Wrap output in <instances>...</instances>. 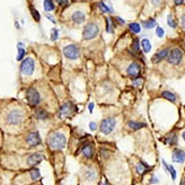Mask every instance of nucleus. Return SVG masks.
<instances>
[{
    "label": "nucleus",
    "mask_w": 185,
    "mask_h": 185,
    "mask_svg": "<svg viewBox=\"0 0 185 185\" xmlns=\"http://www.w3.org/2000/svg\"><path fill=\"white\" fill-rule=\"evenodd\" d=\"M182 27L184 28V15L182 16Z\"/></svg>",
    "instance_id": "a19ab883"
},
{
    "label": "nucleus",
    "mask_w": 185,
    "mask_h": 185,
    "mask_svg": "<svg viewBox=\"0 0 185 185\" xmlns=\"http://www.w3.org/2000/svg\"><path fill=\"white\" fill-rule=\"evenodd\" d=\"M89 127H90V130H95L96 128H97V125H96L95 122H90Z\"/></svg>",
    "instance_id": "f704fd0d"
},
{
    "label": "nucleus",
    "mask_w": 185,
    "mask_h": 185,
    "mask_svg": "<svg viewBox=\"0 0 185 185\" xmlns=\"http://www.w3.org/2000/svg\"><path fill=\"white\" fill-rule=\"evenodd\" d=\"M174 3H175L177 6H179V5L183 4V3H184V1H183V0H181V1H177V0H175V1H174Z\"/></svg>",
    "instance_id": "4c0bfd02"
},
{
    "label": "nucleus",
    "mask_w": 185,
    "mask_h": 185,
    "mask_svg": "<svg viewBox=\"0 0 185 185\" xmlns=\"http://www.w3.org/2000/svg\"><path fill=\"white\" fill-rule=\"evenodd\" d=\"M41 142H42L41 137L37 132L31 133L27 137V143L31 146H37L41 144Z\"/></svg>",
    "instance_id": "1a4fd4ad"
},
{
    "label": "nucleus",
    "mask_w": 185,
    "mask_h": 185,
    "mask_svg": "<svg viewBox=\"0 0 185 185\" xmlns=\"http://www.w3.org/2000/svg\"><path fill=\"white\" fill-rule=\"evenodd\" d=\"M67 143V139L64 134L60 133H55L49 137L48 144L53 149H62L65 147Z\"/></svg>",
    "instance_id": "f257e3e1"
},
{
    "label": "nucleus",
    "mask_w": 185,
    "mask_h": 185,
    "mask_svg": "<svg viewBox=\"0 0 185 185\" xmlns=\"http://www.w3.org/2000/svg\"><path fill=\"white\" fill-rule=\"evenodd\" d=\"M58 38V31L56 28H53L51 30V40L56 41Z\"/></svg>",
    "instance_id": "7c9ffc66"
},
{
    "label": "nucleus",
    "mask_w": 185,
    "mask_h": 185,
    "mask_svg": "<svg viewBox=\"0 0 185 185\" xmlns=\"http://www.w3.org/2000/svg\"><path fill=\"white\" fill-rule=\"evenodd\" d=\"M168 24L169 26H170L171 28H176L177 27V22L176 20L173 19V16L171 14H169L168 16Z\"/></svg>",
    "instance_id": "cd10ccee"
},
{
    "label": "nucleus",
    "mask_w": 185,
    "mask_h": 185,
    "mask_svg": "<svg viewBox=\"0 0 185 185\" xmlns=\"http://www.w3.org/2000/svg\"><path fill=\"white\" fill-rule=\"evenodd\" d=\"M43 8H45L46 11H52V10L55 9V4L51 0H46L43 2Z\"/></svg>",
    "instance_id": "4be33fe9"
},
{
    "label": "nucleus",
    "mask_w": 185,
    "mask_h": 185,
    "mask_svg": "<svg viewBox=\"0 0 185 185\" xmlns=\"http://www.w3.org/2000/svg\"><path fill=\"white\" fill-rule=\"evenodd\" d=\"M167 142H168V143H169L170 145L177 144V137H176V135H173V136L169 137V138L167 140Z\"/></svg>",
    "instance_id": "72a5a7b5"
},
{
    "label": "nucleus",
    "mask_w": 185,
    "mask_h": 185,
    "mask_svg": "<svg viewBox=\"0 0 185 185\" xmlns=\"http://www.w3.org/2000/svg\"><path fill=\"white\" fill-rule=\"evenodd\" d=\"M182 57H183L182 51L179 48H174L170 51L169 55L168 57V60L170 64L178 65L182 60Z\"/></svg>",
    "instance_id": "6e6552de"
},
{
    "label": "nucleus",
    "mask_w": 185,
    "mask_h": 185,
    "mask_svg": "<svg viewBox=\"0 0 185 185\" xmlns=\"http://www.w3.org/2000/svg\"><path fill=\"white\" fill-rule=\"evenodd\" d=\"M74 110V107L71 103L68 102L65 103L61 107H60V116L61 117H69Z\"/></svg>",
    "instance_id": "f8f14e48"
},
{
    "label": "nucleus",
    "mask_w": 185,
    "mask_h": 185,
    "mask_svg": "<svg viewBox=\"0 0 185 185\" xmlns=\"http://www.w3.org/2000/svg\"><path fill=\"white\" fill-rule=\"evenodd\" d=\"M94 106V103H90V104H89V111H90V113L93 112Z\"/></svg>",
    "instance_id": "e433bc0d"
},
{
    "label": "nucleus",
    "mask_w": 185,
    "mask_h": 185,
    "mask_svg": "<svg viewBox=\"0 0 185 185\" xmlns=\"http://www.w3.org/2000/svg\"><path fill=\"white\" fill-rule=\"evenodd\" d=\"M43 159V157L41 154L35 153V154H32L31 155L28 159H27V164L31 167H34L35 165L39 164V163Z\"/></svg>",
    "instance_id": "9d476101"
},
{
    "label": "nucleus",
    "mask_w": 185,
    "mask_h": 185,
    "mask_svg": "<svg viewBox=\"0 0 185 185\" xmlns=\"http://www.w3.org/2000/svg\"><path fill=\"white\" fill-rule=\"evenodd\" d=\"M7 122L12 125H17L20 123L23 119V114L19 109H13L7 114Z\"/></svg>",
    "instance_id": "39448f33"
},
{
    "label": "nucleus",
    "mask_w": 185,
    "mask_h": 185,
    "mask_svg": "<svg viewBox=\"0 0 185 185\" xmlns=\"http://www.w3.org/2000/svg\"><path fill=\"white\" fill-rule=\"evenodd\" d=\"M116 126V121L112 118H106L104 121L101 122V125H100V130L101 133L107 135L113 132V130Z\"/></svg>",
    "instance_id": "20e7f679"
},
{
    "label": "nucleus",
    "mask_w": 185,
    "mask_h": 185,
    "mask_svg": "<svg viewBox=\"0 0 185 185\" xmlns=\"http://www.w3.org/2000/svg\"><path fill=\"white\" fill-rule=\"evenodd\" d=\"M156 34H157V37L163 38V37H164V34H165V31H164V30H163L161 27H157V30H156Z\"/></svg>",
    "instance_id": "2f4dec72"
},
{
    "label": "nucleus",
    "mask_w": 185,
    "mask_h": 185,
    "mask_svg": "<svg viewBox=\"0 0 185 185\" xmlns=\"http://www.w3.org/2000/svg\"><path fill=\"white\" fill-rule=\"evenodd\" d=\"M158 181L157 179H151V183H157Z\"/></svg>",
    "instance_id": "58836bf2"
},
{
    "label": "nucleus",
    "mask_w": 185,
    "mask_h": 185,
    "mask_svg": "<svg viewBox=\"0 0 185 185\" xmlns=\"http://www.w3.org/2000/svg\"><path fill=\"white\" fill-rule=\"evenodd\" d=\"M169 55V49L166 48V49H163L161 51H159L158 53L155 54L154 57L152 58V61L154 63H158L159 61H161L162 59H164L165 58H167V56Z\"/></svg>",
    "instance_id": "ddd939ff"
},
{
    "label": "nucleus",
    "mask_w": 185,
    "mask_h": 185,
    "mask_svg": "<svg viewBox=\"0 0 185 185\" xmlns=\"http://www.w3.org/2000/svg\"><path fill=\"white\" fill-rule=\"evenodd\" d=\"M34 114H35V117L38 119H46L48 117L47 111H46L45 109H43V108H37V109L35 110Z\"/></svg>",
    "instance_id": "a211bd4d"
},
{
    "label": "nucleus",
    "mask_w": 185,
    "mask_h": 185,
    "mask_svg": "<svg viewBox=\"0 0 185 185\" xmlns=\"http://www.w3.org/2000/svg\"><path fill=\"white\" fill-rule=\"evenodd\" d=\"M60 5H64L65 3H68V1H58Z\"/></svg>",
    "instance_id": "ea45409f"
},
{
    "label": "nucleus",
    "mask_w": 185,
    "mask_h": 185,
    "mask_svg": "<svg viewBox=\"0 0 185 185\" xmlns=\"http://www.w3.org/2000/svg\"><path fill=\"white\" fill-rule=\"evenodd\" d=\"M46 18H47V19H48L49 20H51V21H52V22H53V23H56V20H55V19H54V18H53L52 16H50V15H46Z\"/></svg>",
    "instance_id": "c9c22d12"
},
{
    "label": "nucleus",
    "mask_w": 185,
    "mask_h": 185,
    "mask_svg": "<svg viewBox=\"0 0 185 185\" xmlns=\"http://www.w3.org/2000/svg\"><path fill=\"white\" fill-rule=\"evenodd\" d=\"M30 9H31V15H32V17H34V19L36 21H39L40 19H41L39 12L37 11V10H36L35 8L32 7H30Z\"/></svg>",
    "instance_id": "c85d7f7f"
},
{
    "label": "nucleus",
    "mask_w": 185,
    "mask_h": 185,
    "mask_svg": "<svg viewBox=\"0 0 185 185\" xmlns=\"http://www.w3.org/2000/svg\"><path fill=\"white\" fill-rule=\"evenodd\" d=\"M98 6H99L100 9L102 10L103 12H111V8L108 7L104 2H100V3L98 4Z\"/></svg>",
    "instance_id": "c756f323"
},
{
    "label": "nucleus",
    "mask_w": 185,
    "mask_h": 185,
    "mask_svg": "<svg viewBox=\"0 0 185 185\" xmlns=\"http://www.w3.org/2000/svg\"><path fill=\"white\" fill-rule=\"evenodd\" d=\"M162 163H163V165L165 166L166 169L169 171V173H170V175H171L172 180H173V181H175V180H176V178H177V173H176V170H175V169H174V167H173V166H171V165H168L165 160H162Z\"/></svg>",
    "instance_id": "dca6fc26"
},
{
    "label": "nucleus",
    "mask_w": 185,
    "mask_h": 185,
    "mask_svg": "<svg viewBox=\"0 0 185 185\" xmlns=\"http://www.w3.org/2000/svg\"><path fill=\"white\" fill-rule=\"evenodd\" d=\"M34 67H35L34 60L31 58H27L26 59H24L22 61V63H21V65H20V71L24 75L30 76L34 73Z\"/></svg>",
    "instance_id": "7ed1b4c3"
},
{
    "label": "nucleus",
    "mask_w": 185,
    "mask_h": 185,
    "mask_svg": "<svg viewBox=\"0 0 185 185\" xmlns=\"http://www.w3.org/2000/svg\"><path fill=\"white\" fill-rule=\"evenodd\" d=\"M26 97L31 106H36L40 103V94L35 88H29L26 92Z\"/></svg>",
    "instance_id": "0eeeda50"
},
{
    "label": "nucleus",
    "mask_w": 185,
    "mask_h": 185,
    "mask_svg": "<svg viewBox=\"0 0 185 185\" xmlns=\"http://www.w3.org/2000/svg\"><path fill=\"white\" fill-rule=\"evenodd\" d=\"M24 56H25V50H24V48L18 46V56H17L16 59L18 61H19V60H21L24 58Z\"/></svg>",
    "instance_id": "bb28decb"
},
{
    "label": "nucleus",
    "mask_w": 185,
    "mask_h": 185,
    "mask_svg": "<svg viewBox=\"0 0 185 185\" xmlns=\"http://www.w3.org/2000/svg\"><path fill=\"white\" fill-rule=\"evenodd\" d=\"M129 27H130V30H132V31L134 32V34H139V32L141 31V26H140V24L137 23V22L130 23V24L129 25Z\"/></svg>",
    "instance_id": "a878e982"
},
{
    "label": "nucleus",
    "mask_w": 185,
    "mask_h": 185,
    "mask_svg": "<svg viewBox=\"0 0 185 185\" xmlns=\"http://www.w3.org/2000/svg\"><path fill=\"white\" fill-rule=\"evenodd\" d=\"M129 126H130V128H132L133 130H140V129L145 127V123H142V122L130 121V122H129Z\"/></svg>",
    "instance_id": "5701e85b"
},
{
    "label": "nucleus",
    "mask_w": 185,
    "mask_h": 185,
    "mask_svg": "<svg viewBox=\"0 0 185 185\" xmlns=\"http://www.w3.org/2000/svg\"><path fill=\"white\" fill-rule=\"evenodd\" d=\"M162 96L165 97V98H167L168 100L171 101V102H175L176 101V96L174 95L172 93L169 92V91H164L162 93Z\"/></svg>",
    "instance_id": "b1692460"
},
{
    "label": "nucleus",
    "mask_w": 185,
    "mask_h": 185,
    "mask_svg": "<svg viewBox=\"0 0 185 185\" xmlns=\"http://www.w3.org/2000/svg\"><path fill=\"white\" fill-rule=\"evenodd\" d=\"M146 169H149V166L146 165L144 162H139L136 165V170L139 174L143 175V174L146 171Z\"/></svg>",
    "instance_id": "6ab92c4d"
},
{
    "label": "nucleus",
    "mask_w": 185,
    "mask_h": 185,
    "mask_svg": "<svg viewBox=\"0 0 185 185\" xmlns=\"http://www.w3.org/2000/svg\"><path fill=\"white\" fill-rule=\"evenodd\" d=\"M71 19L72 20L74 21L75 23L77 24H80V23H82L84 19H85V14L82 11H75L72 16H71Z\"/></svg>",
    "instance_id": "2eb2a0df"
},
{
    "label": "nucleus",
    "mask_w": 185,
    "mask_h": 185,
    "mask_svg": "<svg viewBox=\"0 0 185 185\" xmlns=\"http://www.w3.org/2000/svg\"><path fill=\"white\" fill-rule=\"evenodd\" d=\"M82 153L84 155L85 157L87 158H91L94 156V150L93 147L91 146V145H87L82 148Z\"/></svg>",
    "instance_id": "f3484780"
},
{
    "label": "nucleus",
    "mask_w": 185,
    "mask_h": 185,
    "mask_svg": "<svg viewBox=\"0 0 185 185\" xmlns=\"http://www.w3.org/2000/svg\"><path fill=\"white\" fill-rule=\"evenodd\" d=\"M142 47H143V50L145 53H149L151 48H152V46H151V43L149 41V39L147 38H144L142 40Z\"/></svg>",
    "instance_id": "aec40b11"
},
{
    "label": "nucleus",
    "mask_w": 185,
    "mask_h": 185,
    "mask_svg": "<svg viewBox=\"0 0 185 185\" xmlns=\"http://www.w3.org/2000/svg\"><path fill=\"white\" fill-rule=\"evenodd\" d=\"M127 72L130 76H133V77H137L139 76L141 72V66L137 62H133L129 66L127 69Z\"/></svg>",
    "instance_id": "9b49d317"
},
{
    "label": "nucleus",
    "mask_w": 185,
    "mask_h": 185,
    "mask_svg": "<svg viewBox=\"0 0 185 185\" xmlns=\"http://www.w3.org/2000/svg\"><path fill=\"white\" fill-rule=\"evenodd\" d=\"M180 185H184V180H182V181H181V183H180Z\"/></svg>",
    "instance_id": "79ce46f5"
},
{
    "label": "nucleus",
    "mask_w": 185,
    "mask_h": 185,
    "mask_svg": "<svg viewBox=\"0 0 185 185\" xmlns=\"http://www.w3.org/2000/svg\"><path fill=\"white\" fill-rule=\"evenodd\" d=\"M185 154L182 150H175L172 154V161L176 163H183L184 162Z\"/></svg>",
    "instance_id": "4468645a"
},
{
    "label": "nucleus",
    "mask_w": 185,
    "mask_h": 185,
    "mask_svg": "<svg viewBox=\"0 0 185 185\" xmlns=\"http://www.w3.org/2000/svg\"><path fill=\"white\" fill-rule=\"evenodd\" d=\"M99 32V28L95 23H88L83 29L82 35L85 40H91L97 36Z\"/></svg>",
    "instance_id": "f03ea898"
},
{
    "label": "nucleus",
    "mask_w": 185,
    "mask_h": 185,
    "mask_svg": "<svg viewBox=\"0 0 185 185\" xmlns=\"http://www.w3.org/2000/svg\"><path fill=\"white\" fill-rule=\"evenodd\" d=\"M102 185H108L107 183H104V184H102Z\"/></svg>",
    "instance_id": "37998d69"
},
{
    "label": "nucleus",
    "mask_w": 185,
    "mask_h": 185,
    "mask_svg": "<svg viewBox=\"0 0 185 185\" xmlns=\"http://www.w3.org/2000/svg\"><path fill=\"white\" fill-rule=\"evenodd\" d=\"M143 25L145 29H152L157 25V20L155 19H149L145 21H143Z\"/></svg>",
    "instance_id": "412c9836"
},
{
    "label": "nucleus",
    "mask_w": 185,
    "mask_h": 185,
    "mask_svg": "<svg viewBox=\"0 0 185 185\" xmlns=\"http://www.w3.org/2000/svg\"><path fill=\"white\" fill-rule=\"evenodd\" d=\"M63 54L67 58L76 59L80 56V49L76 45H69L63 49Z\"/></svg>",
    "instance_id": "423d86ee"
},
{
    "label": "nucleus",
    "mask_w": 185,
    "mask_h": 185,
    "mask_svg": "<svg viewBox=\"0 0 185 185\" xmlns=\"http://www.w3.org/2000/svg\"><path fill=\"white\" fill-rule=\"evenodd\" d=\"M30 176L32 181H36L40 178V171L38 169H34L30 171Z\"/></svg>",
    "instance_id": "393cba45"
},
{
    "label": "nucleus",
    "mask_w": 185,
    "mask_h": 185,
    "mask_svg": "<svg viewBox=\"0 0 185 185\" xmlns=\"http://www.w3.org/2000/svg\"><path fill=\"white\" fill-rule=\"evenodd\" d=\"M132 47L134 51H138L140 49V43H139V40L138 39H134L133 42V45H132Z\"/></svg>",
    "instance_id": "473e14b6"
}]
</instances>
